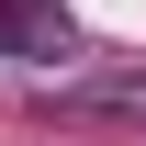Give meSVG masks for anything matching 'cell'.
<instances>
[{"instance_id":"6da1fadb","label":"cell","mask_w":146,"mask_h":146,"mask_svg":"<svg viewBox=\"0 0 146 146\" xmlns=\"http://www.w3.org/2000/svg\"><path fill=\"white\" fill-rule=\"evenodd\" d=\"M0 56H68V11H45V0H0Z\"/></svg>"}]
</instances>
